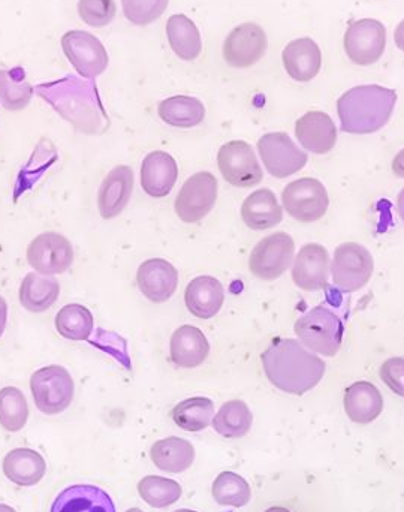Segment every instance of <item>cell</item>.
<instances>
[{
    "mask_svg": "<svg viewBox=\"0 0 404 512\" xmlns=\"http://www.w3.org/2000/svg\"><path fill=\"white\" fill-rule=\"evenodd\" d=\"M241 219L250 230H271L283 221V209L270 189H259L244 200Z\"/></svg>",
    "mask_w": 404,
    "mask_h": 512,
    "instance_id": "26",
    "label": "cell"
},
{
    "mask_svg": "<svg viewBox=\"0 0 404 512\" xmlns=\"http://www.w3.org/2000/svg\"><path fill=\"white\" fill-rule=\"evenodd\" d=\"M179 179V165L170 153L156 150L141 164V186L149 197L165 198L171 194Z\"/></svg>",
    "mask_w": 404,
    "mask_h": 512,
    "instance_id": "19",
    "label": "cell"
},
{
    "mask_svg": "<svg viewBox=\"0 0 404 512\" xmlns=\"http://www.w3.org/2000/svg\"><path fill=\"white\" fill-rule=\"evenodd\" d=\"M268 381L283 393L301 396L324 378L327 364L295 339H276L261 357Z\"/></svg>",
    "mask_w": 404,
    "mask_h": 512,
    "instance_id": "1",
    "label": "cell"
},
{
    "mask_svg": "<svg viewBox=\"0 0 404 512\" xmlns=\"http://www.w3.org/2000/svg\"><path fill=\"white\" fill-rule=\"evenodd\" d=\"M123 15L135 26H149L167 11L170 0H120Z\"/></svg>",
    "mask_w": 404,
    "mask_h": 512,
    "instance_id": "39",
    "label": "cell"
},
{
    "mask_svg": "<svg viewBox=\"0 0 404 512\" xmlns=\"http://www.w3.org/2000/svg\"><path fill=\"white\" fill-rule=\"evenodd\" d=\"M258 152L265 170L276 177L286 179L306 167L309 156L298 149L285 132H270L258 141Z\"/></svg>",
    "mask_w": 404,
    "mask_h": 512,
    "instance_id": "12",
    "label": "cell"
},
{
    "mask_svg": "<svg viewBox=\"0 0 404 512\" xmlns=\"http://www.w3.org/2000/svg\"><path fill=\"white\" fill-rule=\"evenodd\" d=\"M134 171L128 165L114 167L102 182L98 192V209L102 218H117L128 207L134 192Z\"/></svg>",
    "mask_w": 404,
    "mask_h": 512,
    "instance_id": "18",
    "label": "cell"
},
{
    "mask_svg": "<svg viewBox=\"0 0 404 512\" xmlns=\"http://www.w3.org/2000/svg\"><path fill=\"white\" fill-rule=\"evenodd\" d=\"M223 301L225 289L216 277L198 276L186 286V307L197 318H214L222 309Z\"/></svg>",
    "mask_w": 404,
    "mask_h": 512,
    "instance_id": "25",
    "label": "cell"
},
{
    "mask_svg": "<svg viewBox=\"0 0 404 512\" xmlns=\"http://www.w3.org/2000/svg\"><path fill=\"white\" fill-rule=\"evenodd\" d=\"M295 137L307 152L327 155L336 147L337 128L322 111H310L295 123Z\"/></svg>",
    "mask_w": 404,
    "mask_h": 512,
    "instance_id": "20",
    "label": "cell"
},
{
    "mask_svg": "<svg viewBox=\"0 0 404 512\" xmlns=\"http://www.w3.org/2000/svg\"><path fill=\"white\" fill-rule=\"evenodd\" d=\"M252 424L253 415L249 406L243 400H229L220 406L211 426L223 438L238 439L250 432Z\"/></svg>",
    "mask_w": 404,
    "mask_h": 512,
    "instance_id": "33",
    "label": "cell"
},
{
    "mask_svg": "<svg viewBox=\"0 0 404 512\" xmlns=\"http://www.w3.org/2000/svg\"><path fill=\"white\" fill-rule=\"evenodd\" d=\"M158 113L162 122L174 128H195L205 119L204 104L194 96L177 95L164 99L159 104Z\"/></svg>",
    "mask_w": 404,
    "mask_h": 512,
    "instance_id": "31",
    "label": "cell"
},
{
    "mask_svg": "<svg viewBox=\"0 0 404 512\" xmlns=\"http://www.w3.org/2000/svg\"><path fill=\"white\" fill-rule=\"evenodd\" d=\"M35 92L80 131L96 132L101 128L104 108L93 81L68 75L54 83L39 84Z\"/></svg>",
    "mask_w": 404,
    "mask_h": 512,
    "instance_id": "2",
    "label": "cell"
},
{
    "mask_svg": "<svg viewBox=\"0 0 404 512\" xmlns=\"http://www.w3.org/2000/svg\"><path fill=\"white\" fill-rule=\"evenodd\" d=\"M3 474L11 483L32 487L41 483L47 472L44 457L30 448H15L3 459Z\"/></svg>",
    "mask_w": 404,
    "mask_h": 512,
    "instance_id": "27",
    "label": "cell"
},
{
    "mask_svg": "<svg viewBox=\"0 0 404 512\" xmlns=\"http://www.w3.org/2000/svg\"><path fill=\"white\" fill-rule=\"evenodd\" d=\"M137 285L152 303H167L179 288V270L164 258H152L138 267Z\"/></svg>",
    "mask_w": 404,
    "mask_h": 512,
    "instance_id": "17",
    "label": "cell"
},
{
    "mask_svg": "<svg viewBox=\"0 0 404 512\" xmlns=\"http://www.w3.org/2000/svg\"><path fill=\"white\" fill-rule=\"evenodd\" d=\"M295 334L309 351L324 357H334L342 348L345 324L327 306L313 307L295 322Z\"/></svg>",
    "mask_w": 404,
    "mask_h": 512,
    "instance_id": "4",
    "label": "cell"
},
{
    "mask_svg": "<svg viewBox=\"0 0 404 512\" xmlns=\"http://www.w3.org/2000/svg\"><path fill=\"white\" fill-rule=\"evenodd\" d=\"M78 15L90 27H105L116 17L114 0H78Z\"/></svg>",
    "mask_w": 404,
    "mask_h": 512,
    "instance_id": "40",
    "label": "cell"
},
{
    "mask_svg": "<svg viewBox=\"0 0 404 512\" xmlns=\"http://www.w3.org/2000/svg\"><path fill=\"white\" fill-rule=\"evenodd\" d=\"M393 171L397 177L404 179V149L397 153L396 158L393 161Z\"/></svg>",
    "mask_w": 404,
    "mask_h": 512,
    "instance_id": "43",
    "label": "cell"
},
{
    "mask_svg": "<svg viewBox=\"0 0 404 512\" xmlns=\"http://www.w3.org/2000/svg\"><path fill=\"white\" fill-rule=\"evenodd\" d=\"M126 512H144V511L140 510V508H131V510H128Z\"/></svg>",
    "mask_w": 404,
    "mask_h": 512,
    "instance_id": "48",
    "label": "cell"
},
{
    "mask_svg": "<svg viewBox=\"0 0 404 512\" xmlns=\"http://www.w3.org/2000/svg\"><path fill=\"white\" fill-rule=\"evenodd\" d=\"M282 62L292 80L306 83L321 71V50L313 39H294L283 50Z\"/></svg>",
    "mask_w": 404,
    "mask_h": 512,
    "instance_id": "23",
    "label": "cell"
},
{
    "mask_svg": "<svg viewBox=\"0 0 404 512\" xmlns=\"http://www.w3.org/2000/svg\"><path fill=\"white\" fill-rule=\"evenodd\" d=\"M295 258L294 240L289 234L274 233L262 239L253 249L249 268L253 276L271 282L291 268Z\"/></svg>",
    "mask_w": 404,
    "mask_h": 512,
    "instance_id": "9",
    "label": "cell"
},
{
    "mask_svg": "<svg viewBox=\"0 0 404 512\" xmlns=\"http://www.w3.org/2000/svg\"><path fill=\"white\" fill-rule=\"evenodd\" d=\"M50 512H116V507L111 496L99 487L75 484L57 495Z\"/></svg>",
    "mask_w": 404,
    "mask_h": 512,
    "instance_id": "21",
    "label": "cell"
},
{
    "mask_svg": "<svg viewBox=\"0 0 404 512\" xmlns=\"http://www.w3.org/2000/svg\"><path fill=\"white\" fill-rule=\"evenodd\" d=\"M54 324H56L57 333L71 342H86L95 331L93 313L86 306L78 303L63 306L57 312Z\"/></svg>",
    "mask_w": 404,
    "mask_h": 512,
    "instance_id": "32",
    "label": "cell"
},
{
    "mask_svg": "<svg viewBox=\"0 0 404 512\" xmlns=\"http://www.w3.org/2000/svg\"><path fill=\"white\" fill-rule=\"evenodd\" d=\"M150 459L159 471L182 474L194 465L195 447L186 439L170 436L152 445Z\"/></svg>",
    "mask_w": 404,
    "mask_h": 512,
    "instance_id": "28",
    "label": "cell"
},
{
    "mask_svg": "<svg viewBox=\"0 0 404 512\" xmlns=\"http://www.w3.org/2000/svg\"><path fill=\"white\" fill-rule=\"evenodd\" d=\"M30 391L38 411L45 415H57L71 406L75 382L65 367L51 364L30 376Z\"/></svg>",
    "mask_w": 404,
    "mask_h": 512,
    "instance_id": "5",
    "label": "cell"
},
{
    "mask_svg": "<svg viewBox=\"0 0 404 512\" xmlns=\"http://www.w3.org/2000/svg\"><path fill=\"white\" fill-rule=\"evenodd\" d=\"M26 256L36 273L57 276L66 273L74 264V246L62 234L48 231L30 242Z\"/></svg>",
    "mask_w": 404,
    "mask_h": 512,
    "instance_id": "13",
    "label": "cell"
},
{
    "mask_svg": "<svg viewBox=\"0 0 404 512\" xmlns=\"http://www.w3.org/2000/svg\"><path fill=\"white\" fill-rule=\"evenodd\" d=\"M346 54L361 66L373 65L384 56L387 48V29L375 18L354 21L343 38Z\"/></svg>",
    "mask_w": 404,
    "mask_h": 512,
    "instance_id": "14",
    "label": "cell"
},
{
    "mask_svg": "<svg viewBox=\"0 0 404 512\" xmlns=\"http://www.w3.org/2000/svg\"><path fill=\"white\" fill-rule=\"evenodd\" d=\"M394 41H396L399 50L404 53V20L397 26L396 32H394Z\"/></svg>",
    "mask_w": 404,
    "mask_h": 512,
    "instance_id": "44",
    "label": "cell"
},
{
    "mask_svg": "<svg viewBox=\"0 0 404 512\" xmlns=\"http://www.w3.org/2000/svg\"><path fill=\"white\" fill-rule=\"evenodd\" d=\"M6 324H8V303L0 295V339H2L3 333H5Z\"/></svg>",
    "mask_w": 404,
    "mask_h": 512,
    "instance_id": "42",
    "label": "cell"
},
{
    "mask_svg": "<svg viewBox=\"0 0 404 512\" xmlns=\"http://www.w3.org/2000/svg\"><path fill=\"white\" fill-rule=\"evenodd\" d=\"M343 405L349 420L370 424L384 411V397L372 382L358 381L346 388Z\"/></svg>",
    "mask_w": 404,
    "mask_h": 512,
    "instance_id": "24",
    "label": "cell"
},
{
    "mask_svg": "<svg viewBox=\"0 0 404 512\" xmlns=\"http://www.w3.org/2000/svg\"><path fill=\"white\" fill-rule=\"evenodd\" d=\"M174 512H198V511L186 510V508H183V510H177V511H174Z\"/></svg>",
    "mask_w": 404,
    "mask_h": 512,
    "instance_id": "49",
    "label": "cell"
},
{
    "mask_svg": "<svg viewBox=\"0 0 404 512\" xmlns=\"http://www.w3.org/2000/svg\"><path fill=\"white\" fill-rule=\"evenodd\" d=\"M0 512H17L14 508L9 507V505L0 504Z\"/></svg>",
    "mask_w": 404,
    "mask_h": 512,
    "instance_id": "47",
    "label": "cell"
},
{
    "mask_svg": "<svg viewBox=\"0 0 404 512\" xmlns=\"http://www.w3.org/2000/svg\"><path fill=\"white\" fill-rule=\"evenodd\" d=\"M381 379L397 396L404 397V358L385 361L381 367Z\"/></svg>",
    "mask_w": 404,
    "mask_h": 512,
    "instance_id": "41",
    "label": "cell"
},
{
    "mask_svg": "<svg viewBox=\"0 0 404 512\" xmlns=\"http://www.w3.org/2000/svg\"><path fill=\"white\" fill-rule=\"evenodd\" d=\"M176 426L185 432H202L214 418V403L208 397H191L174 406L171 412Z\"/></svg>",
    "mask_w": 404,
    "mask_h": 512,
    "instance_id": "35",
    "label": "cell"
},
{
    "mask_svg": "<svg viewBox=\"0 0 404 512\" xmlns=\"http://www.w3.org/2000/svg\"><path fill=\"white\" fill-rule=\"evenodd\" d=\"M32 84L26 80L23 68L0 71V105L8 111L24 110L32 101Z\"/></svg>",
    "mask_w": 404,
    "mask_h": 512,
    "instance_id": "34",
    "label": "cell"
},
{
    "mask_svg": "<svg viewBox=\"0 0 404 512\" xmlns=\"http://www.w3.org/2000/svg\"><path fill=\"white\" fill-rule=\"evenodd\" d=\"M219 183L208 171L194 174L186 180L177 195L174 210L180 221L185 224H197L213 210L217 201Z\"/></svg>",
    "mask_w": 404,
    "mask_h": 512,
    "instance_id": "11",
    "label": "cell"
},
{
    "mask_svg": "<svg viewBox=\"0 0 404 512\" xmlns=\"http://www.w3.org/2000/svg\"><path fill=\"white\" fill-rule=\"evenodd\" d=\"M182 486L170 478L156 477L149 475L138 483V495L149 507L162 508L171 507L182 498Z\"/></svg>",
    "mask_w": 404,
    "mask_h": 512,
    "instance_id": "37",
    "label": "cell"
},
{
    "mask_svg": "<svg viewBox=\"0 0 404 512\" xmlns=\"http://www.w3.org/2000/svg\"><path fill=\"white\" fill-rule=\"evenodd\" d=\"M29 420V405L23 391L17 387L0 390V426L6 432L17 433L24 429Z\"/></svg>",
    "mask_w": 404,
    "mask_h": 512,
    "instance_id": "38",
    "label": "cell"
},
{
    "mask_svg": "<svg viewBox=\"0 0 404 512\" xmlns=\"http://www.w3.org/2000/svg\"><path fill=\"white\" fill-rule=\"evenodd\" d=\"M396 104V90L378 84L352 87L337 101L340 128L348 134H375L390 122Z\"/></svg>",
    "mask_w": 404,
    "mask_h": 512,
    "instance_id": "3",
    "label": "cell"
},
{
    "mask_svg": "<svg viewBox=\"0 0 404 512\" xmlns=\"http://www.w3.org/2000/svg\"><path fill=\"white\" fill-rule=\"evenodd\" d=\"M264 512H292L291 510H288V508L285 507H271L268 508L267 511Z\"/></svg>",
    "mask_w": 404,
    "mask_h": 512,
    "instance_id": "46",
    "label": "cell"
},
{
    "mask_svg": "<svg viewBox=\"0 0 404 512\" xmlns=\"http://www.w3.org/2000/svg\"><path fill=\"white\" fill-rule=\"evenodd\" d=\"M331 259L327 249L309 243L300 249L292 262V280L303 291L315 292L327 288Z\"/></svg>",
    "mask_w": 404,
    "mask_h": 512,
    "instance_id": "16",
    "label": "cell"
},
{
    "mask_svg": "<svg viewBox=\"0 0 404 512\" xmlns=\"http://www.w3.org/2000/svg\"><path fill=\"white\" fill-rule=\"evenodd\" d=\"M21 306L32 313H42L56 304L60 297V283L54 276L27 273L20 285Z\"/></svg>",
    "mask_w": 404,
    "mask_h": 512,
    "instance_id": "29",
    "label": "cell"
},
{
    "mask_svg": "<svg viewBox=\"0 0 404 512\" xmlns=\"http://www.w3.org/2000/svg\"><path fill=\"white\" fill-rule=\"evenodd\" d=\"M375 261L369 249L360 243H343L334 251L331 279L334 286L346 294L360 291L369 283Z\"/></svg>",
    "mask_w": 404,
    "mask_h": 512,
    "instance_id": "6",
    "label": "cell"
},
{
    "mask_svg": "<svg viewBox=\"0 0 404 512\" xmlns=\"http://www.w3.org/2000/svg\"><path fill=\"white\" fill-rule=\"evenodd\" d=\"M210 354V343L200 328L182 325L174 331L170 342V357L179 369L200 367Z\"/></svg>",
    "mask_w": 404,
    "mask_h": 512,
    "instance_id": "22",
    "label": "cell"
},
{
    "mask_svg": "<svg viewBox=\"0 0 404 512\" xmlns=\"http://www.w3.org/2000/svg\"><path fill=\"white\" fill-rule=\"evenodd\" d=\"M220 174L235 188H252L264 179L255 150L246 141H229L217 153Z\"/></svg>",
    "mask_w": 404,
    "mask_h": 512,
    "instance_id": "10",
    "label": "cell"
},
{
    "mask_svg": "<svg viewBox=\"0 0 404 512\" xmlns=\"http://www.w3.org/2000/svg\"><path fill=\"white\" fill-rule=\"evenodd\" d=\"M214 502L222 507L243 508L252 499L249 483L235 472H222L217 475L211 487Z\"/></svg>",
    "mask_w": 404,
    "mask_h": 512,
    "instance_id": "36",
    "label": "cell"
},
{
    "mask_svg": "<svg viewBox=\"0 0 404 512\" xmlns=\"http://www.w3.org/2000/svg\"><path fill=\"white\" fill-rule=\"evenodd\" d=\"M265 30L256 23H243L235 27L223 42V59L232 68H249L267 53Z\"/></svg>",
    "mask_w": 404,
    "mask_h": 512,
    "instance_id": "15",
    "label": "cell"
},
{
    "mask_svg": "<svg viewBox=\"0 0 404 512\" xmlns=\"http://www.w3.org/2000/svg\"><path fill=\"white\" fill-rule=\"evenodd\" d=\"M62 50L80 77L95 80L107 71L110 56L101 39L86 30H69L62 36Z\"/></svg>",
    "mask_w": 404,
    "mask_h": 512,
    "instance_id": "7",
    "label": "cell"
},
{
    "mask_svg": "<svg viewBox=\"0 0 404 512\" xmlns=\"http://www.w3.org/2000/svg\"><path fill=\"white\" fill-rule=\"evenodd\" d=\"M167 38L171 50L179 59L191 62L197 59L202 51V38L200 29L194 20L185 14L171 15L167 21Z\"/></svg>",
    "mask_w": 404,
    "mask_h": 512,
    "instance_id": "30",
    "label": "cell"
},
{
    "mask_svg": "<svg viewBox=\"0 0 404 512\" xmlns=\"http://www.w3.org/2000/svg\"><path fill=\"white\" fill-rule=\"evenodd\" d=\"M397 212H399V216L404 222V189L400 192L399 198H397Z\"/></svg>",
    "mask_w": 404,
    "mask_h": 512,
    "instance_id": "45",
    "label": "cell"
},
{
    "mask_svg": "<svg viewBox=\"0 0 404 512\" xmlns=\"http://www.w3.org/2000/svg\"><path fill=\"white\" fill-rule=\"evenodd\" d=\"M282 203L283 209L295 221L310 224L324 218L330 207V197L322 182L304 177L283 189Z\"/></svg>",
    "mask_w": 404,
    "mask_h": 512,
    "instance_id": "8",
    "label": "cell"
}]
</instances>
